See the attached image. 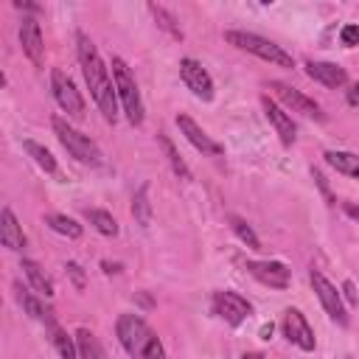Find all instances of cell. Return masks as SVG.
Masks as SVG:
<instances>
[{
    "label": "cell",
    "mask_w": 359,
    "mask_h": 359,
    "mask_svg": "<svg viewBox=\"0 0 359 359\" xmlns=\"http://www.w3.org/2000/svg\"><path fill=\"white\" fill-rule=\"evenodd\" d=\"M0 241H3V247L14 250V252H22L28 247V238H25V233H22V227H20V222H17L11 208L0 210Z\"/></svg>",
    "instance_id": "obj_16"
},
{
    "label": "cell",
    "mask_w": 359,
    "mask_h": 359,
    "mask_svg": "<svg viewBox=\"0 0 359 359\" xmlns=\"http://www.w3.org/2000/svg\"><path fill=\"white\" fill-rule=\"evenodd\" d=\"M76 42H79V65H81L84 81L90 87V95L98 104L104 121L115 123V118H118V90H115V81L109 79V70L101 62L98 48L93 45V39L84 31L76 34Z\"/></svg>",
    "instance_id": "obj_1"
},
{
    "label": "cell",
    "mask_w": 359,
    "mask_h": 359,
    "mask_svg": "<svg viewBox=\"0 0 359 359\" xmlns=\"http://www.w3.org/2000/svg\"><path fill=\"white\" fill-rule=\"evenodd\" d=\"M213 311L227 323V325H241L250 314H252V306L238 294V292H216L213 294Z\"/></svg>",
    "instance_id": "obj_10"
},
{
    "label": "cell",
    "mask_w": 359,
    "mask_h": 359,
    "mask_svg": "<svg viewBox=\"0 0 359 359\" xmlns=\"http://www.w3.org/2000/svg\"><path fill=\"white\" fill-rule=\"evenodd\" d=\"M87 219H90V224H93L101 236H118V222L112 219V213L93 208V210H87Z\"/></svg>",
    "instance_id": "obj_27"
},
{
    "label": "cell",
    "mask_w": 359,
    "mask_h": 359,
    "mask_svg": "<svg viewBox=\"0 0 359 359\" xmlns=\"http://www.w3.org/2000/svg\"><path fill=\"white\" fill-rule=\"evenodd\" d=\"M48 331H50V342H53V348H56V353H59L62 359H79L76 337H70L59 323H50Z\"/></svg>",
    "instance_id": "obj_20"
},
{
    "label": "cell",
    "mask_w": 359,
    "mask_h": 359,
    "mask_svg": "<svg viewBox=\"0 0 359 359\" xmlns=\"http://www.w3.org/2000/svg\"><path fill=\"white\" fill-rule=\"evenodd\" d=\"M157 140H160V146H163V151H165V160H168V165H171V171L180 177V180H191V168L185 165V160L180 157V151L174 149V143H171V137L165 135V132H157Z\"/></svg>",
    "instance_id": "obj_22"
},
{
    "label": "cell",
    "mask_w": 359,
    "mask_h": 359,
    "mask_svg": "<svg viewBox=\"0 0 359 359\" xmlns=\"http://www.w3.org/2000/svg\"><path fill=\"white\" fill-rule=\"evenodd\" d=\"M227 222H230V227H233V233L250 247V250H261V241H258V236L252 233V227L241 219V216H227Z\"/></svg>",
    "instance_id": "obj_28"
},
{
    "label": "cell",
    "mask_w": 359,
    "mask_h": 359,
    "mask_svg": "<svg viewBox=\"0 0 359 359\" xmlns=\"http://www.w3.org/2000/svg\"><path fill=\"white\" fill-rule=\"evenodd\" d=\"M112 81H115V90H118V98L123 104V112L129 118L132 126H140L143 123V101H140V90H137V81L135 76L129 73L126 62L123 59H112Z\"/></svg>",
    "instance_id": "obj_5"
},
{
    "label": "cell",
    "mask_w": 359,
    "mask_h": 359,
    "mask_svg": "<svg viewBox=\"0 0 359 359\" xmlns=\"http://www.w3.org/2000/svg\"><path fill=\"white\" fill-rule=\"evenodd\" d=\"M17 300H20V306L25 309V314H31L34 320H39V323H45V325H50V323H56V317H53V311L39 300V297H34L31 292H25V289H20L17 286Z\"/></svg>",
    "instance_id": "obj_19"
},
{
    "label": "cell",
    "mask_w": 359,
    "mask_h": 359,
    "mask_svg": "<svg viewBox=\"0 0 359 359\" xmlns=\"http://www.w3.org/2000/svg\"><path fill=\"white\" fill-rule=\"evenodd\" d=\"M261 107H264L266 121H269V123H272V129L278 132L280 143H283V146H292V143H294V137H297V126H294L292 115H289L278 101H272L269 95H261Z\"/></svg>",
    "instance_id": "obj_12"
},
{
    "label": "cell",
    "mask_w": 359,
    "mask_h": 359,
    "mask_svg": "<svg viewBox=\"0 0 359 359\" xmlns=\"http://www.w3.org/2000/svg\"><path fill=\"white\" fill-rule=\"evenodd\" d=\"M224 39L230 45H236L238 50H247L269 65H278V67H294V59L292 53H286L280 45H275L272 39L266 36H258V34H250V31H224Z\"/></svg>",
    "instance_id": "obj_3"
},
{
    "label": "cell",
    "mask_w": 359,
    "mask_h": 359,
    "mask_svg": "<svg viewBox=\"0 0 359 359\" xmlns=\"http://www.w3.org/2000/svg\"><path fill=\"white\" fill-rule=\"evenodd\" d=\"M339 39H342V45H348V48L359 45V25H345V28L339 31Z\"/></svg>",
    "instance_id": "obj_30"
},
{
    "label": "cell",
    "mask_w": 359,
    "mask_h": 359,
    "mask_svg": "<svg viewBox=\"0 0 359 359\" xmlns=\"http://www.w3.org/2000/svg\"><path fill=\"white\" fill-rule=\"evenodd\" d=\"M101 266H104V272H118V269H121V266H118V264H109V261H104V264H101Z\"/></svg>",
    "instance_id": "obj_36"
},
{
    "label": "cell",
    "mask_w": 359,
    "mask_h": 359,
    "mask_svg": "<svg viewBox=\"0 0 359 359\" xmlns=\"http://www.w3.org/2000/svg\"><path fill=\"white\" fill-rule=\"evenodd\" d=\"M45 224H48L50 230H56L59 236H67V238H79V236H81V224H79L76 219L65 216V213H48V216H45Z\"/></svg>",
    "instance_id": "obj_26"
},
{
    "label": "cell",
    "mask_w": 359,
    "mask_h": 359,
    "mask_svg": "<svg viewBox=\"0 0 359 359\" xmlns=\"http://www.w3.org/2000/svg\"><path fill=\"white\" fill-rule=\"evenodd\" d=\"M149 11L154 14V20H157V25H160L163 31H168V34H171V36H177V39H182V31L174 25V17H171V14H168L163 6H157V3H149Z\"/></svg>",
    "instance_id": "obj_29"
},
{
    "label": "cell",
    "mask_w": 359,
    "mask_h": 359,
    "mask_svg": "<svg viewBox=\"0 0 359 359\" xmlns=\"http://www.w3.org/2000/svg\"><path fill=\"white\" fill-rule=\"evenodd\" d=\"M177 126H180V132L185 135V140L196 149V151H202V154H213V157H219L222 151H224V146L222 143H216L194 118H188V115H177Z\"/></svg>",
    "instance_id": "obj_14"
},
{
    "label": "cell",
    "mask_w": 359,
    "mask_h": 359,
    "mask_svg": "<svg viewBox=\"0 0 359 359\" xmlns=\"http://www.w3.org/2000/svg\"><path fill=\"white\" fill-rule=\"evenodd\" d=\"M244 269L269 289H286L289 286V266L280 261H247Z\"/></svg>",
    "instance_id": "obj_13"
},
{
    "label": "cell",
    "mask_w": 359,
    "mask_h": 359,
    "mask_svg": "<svg viewBox=\"0 0 359 359\" xmlns=\"http://www.w3.org/2000/svg\"><path fill=\"white\" fill-rule=\"evenodd\" d=\"M115 334H118V339H121V345H123V351L129 356H137V359H165L163 342L146 325L143 317H137V314H121L118 323H115Z\"/></svg>",
    "instance_id": "obj_2"
},
{
    "label": "cell",
    "mask_w": 359,
    "mask_h": 359,
    "mask_svg": "<svg viewBox=\"0 0 359 359\" xmlns=\"http://www.w3.org/2000/svg\"><path fill=\"white\" fill-rule=\"evenodd\" d=\"M325 157V163L331 165V168H337L339 174H348V177H353V180H359V154H353V151H325L323 154Z\"/></svg>",
    "instance_id": "obj_21"
},
{
    "label": "cell",
    "mask_w": 359,
    "mask_h": 359,
    "mask_svg": "<svg viewBox=\"0 0 359 359\" xmlns=\"http://www.w3.org/2000/svg\"><path fill=\"white\" fill-rule=\"evenodd\" d=\"M309 280H311L314 294H317V300L323 303L325 314H328L337 325H348V311H345V306H342V294L337 292V286H334L323 272H314V269H311Z\"/></svg>",
    "instance_id": "obj_7"
},
{
    "label": "cell",
    "mask_w": 359,
    "mask_h": 359,
    "mask_svg": "<svg viewBox=\"0 0 359 359\" xmlns=\"http://www.w3.org/2000/svg\"><path fill=\"white\" fill-rule=\"evenodd\" d=\"M76 345H79V359H107L98 337L87 328H79L76 331Z\"/></svg>",
    "instance_id": "obj_23"
},
{
    "label": "cell",
    "mask_w": 359,
    "mask_h": 359,
    "mask_svg": "<svg viewBox=\"0 0 359 359\" xmlns=\"http://www.w3.org/2000/svg\"><path fill=\"white\" fill-rule=\"evenodd\" d=\"M50 93H53L56 104H59L70 118H84V98H81V93L76 90L73 79H70L65 70H59V67L50 70Z\"/></svg>",
    "instance_id": "obj_6"
},
{
    "label": "cell",
    "mask_w": 359,
    "mask_h": 359,
    "mask_svg": "<svg viewBox=\"0 0 359 359\" xmlns=\"http://www.w3.org/2000/svg\"><path fill=\"white\" fill-rule=\"evenodd\" d=\"M269 90H272V93L278 95V101H280L283 107H289L292 112H300L303 118H314V121H323V118H325L323 109H320V104H317L314 98L303 95L300 90H294V87H289V84H283V81H272Z\"/></svg>",
    "instance_id": "obj_8"
},
{
    "label": "cell",
    "mask_w": 359,
    "mask_h": 359,
    "mask_svg": "<svg viewBox=\"0 0 359 359\" xmlns=\"http://www.w3.org/2000/svg\"><path fill=\"white\" fill-rule=\"evenodd\" d=\"M283 337H286L292 345H297L300 351H314V345H317L309 320H306L303 311H297V309H286V314H283Z\"/></svg>",
    "instance_id": "obj_11"
},
{
    "label": "cell",
    "mask_w": 359,
    "mask_h": 359,
    "mask_svg": "<svg viewBox=\"0 0 359 359\" xmlns=\"http://www.w3.org/2000/svg\"><path fill=\"white\" fill-rule=\"evenodd\" d=\"M306 76L325 84V87H345L348 84V73L345 67L334 65V62H306Z\"/></svg>",
    "instance_id": "obj_17"
},
{
    "label": "cell",
    "mask_w": 359,
    "mask_h": 359,
    "mask_svg": "<svg viewBox=\"0 0 359 359\" xmlns=\"http://www.w3.org/2000/svg\"><path fill=\"white\" fill-rule=\"evenodd\" d=\"M241 359H264V353H258V351H250V353H244Z\"/></svg>",
    "instance_id": "obj_37"
},
{
    "label": "cell",
    "mask_w": 359,
    "mask_h": 359,
    "mask_svg": "<svg viewBox=\"0 0 359 359\" xmlns=\"http://www.w3.org/2000/svg\"><path fill=\"white\" fill-rule=\"evenodd\" d=\"M261 337H264V339H269V337H272V323L261 325Z\"/></svg>",
    "instance_id": "obj_35"
},
{
    "label": "cell",
    "mask_w": 359,
    "mask_h": 359,
    "mask_svg": "<svg viewBox=\"0 0 359 359\" xmlns=\"http://www.w3.org/2000/svg\"><path fill=\"white\" fill-rule=\"evenodd\" d=\"M180 79L185 81V87L196 95V98H202V101H213V79H210V73L196 62V59H191V56H185V59H180Z\"/></svg>",
    "instance_id": "obj_9"
},
{
    "label": "cell",
    "mask_w": 359,
    "mask_h": 359,
    "mask_svg": "<svg viewBox=\"0 0 359 359\" xmlns=\"http://www.w3.org/2000/svg\"><path fill=\"white\" fill-rule=\"evenodd\" d=\"M345 210H348V216H353V219L359 222V208H356V205H351V202H345Z\"/></svg>",
    "instance_id": "obj_34"
},
{
    "label": "cell",
    "mask_w": 359,
    "mask_h": 359,
    "mask_svg": "<svg viewBox=\"0 0 359 359\" xmlns=\"http://www.w3.org/2000/svg\"><path fill=\"white\" fill-rule=\"evenodd\" d=\"M22 149L28 151V157H31L45 174H56V157H53L42 143H36V140H22Z\"/></svg>",
    "instance_id": "obj_24"
},
{
    "label": "cell",
    "mask_w": 359,
    "mask_h": 359,
    "mask_svg": "<svg viewBox=\"0 0 359 359\" xmlns=\"http://www.w3.org/2000/svg\"><path fill=\"white\" fill-rule=\"evenodd\" d=\"M20 45H22V53L39 67L42 59H45V39H42V28H39L36 17H22V22H20Z\"/></svg>",
    "instance_id": "obj_15"
},
{
    "label": "cell",
    "mask_w": 359,
    "mask_h": 359,
    "mask_svg": "<svg viewBox=\"0 0 359 359\" xmlns=\"http://www.w3.org/2000/svg\"><path fill=\"white\" fill-rule=\"evenodd\" d=\"M65 269H67V275L73 278V283H76V289H84V272H81V266L70 261V264H67Z\"/></svg>",
    "instance_id": "obj_31"
},
{
    "label": "cell",
    "mask_w": 359,
    "mask_h": 359,
    "mask_svg": "<svg viewBox=\"0 0 359 359\" xmlns=\"http://www.w3.org/2000/svg\"><path fill=\"white\" fill-rule=\"evenodd\" d=\"M342 292H345V300H348L351 306H356V303H359L356 289H353V280H345V283H342Z\"/></svg>",
    "instance_id": "obj_32"
},
{
    "label": "cell",
    "mask_w": 359,
    "mask_h": 359,
    "mask_svg": "<svg viewBox=\"0 0 359 359\" xmlns=\"http://www.w3.org/2000/svg\"><path fill=\"white\" fill-rule=\"evenodd\" d=\"M132 216L140 227L151 224V202H149V185H140L132 196Z\"/></svg>",
    "instance_id": "obj_25"
},
{
    "label": "cell",
    "mask_w": 359,
    "mask_h": 359,
    "mask_svg": "<svg viewBox=\"0 0 359 359\" xmlns=\"http://www.w3.org/2000/svg\"><path fill=\"white\" fill-rule=\"evenodd\" d=\"M20 269L25 272V278L31 280V286H34V292H36V294H42V297H53V294H56V292H53V280L45 275V269H42L36 261L22 258Z\"/></svg>",
    "instance_id": "obj_18"
},
{
    "label": "cell",
    "mask_w": 359,
    "mask_h": 359,
    "mask_svg": "<svg viewBox=\"0 0 359 359\" xmlns=\"http://www.w3.org/2000/svg\"><path fill=\"white\" fill-rule=\"evenodd\" d=\"M348 104H351V107H359V81H353V84L348 87Z\"/></svg>",
    "instance_id": "obj_33"
},
{
    "label": "cell",
    "mask_w": 359,
    "mask_h": 359,
    "mask_svg": "<svg viewBox=\"0 0 359 359\" xmlns=\"http://www.w3.org/2000/svg\"><path fill=\"white\" fill-rule=\"evenodd\" d=\"M50 123H53V132H56L59 143L67 149L70 157H76L79 163H87V165H101V163H104L101 149H98L95 140H90L84 132H79L76 126H70V123H67L65 118H59V115H56Z\"/></svg>",
    "instance_id": "obj_4"
}]
</instances>
